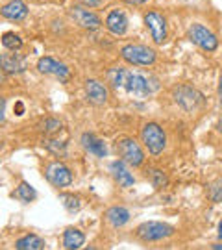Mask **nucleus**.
I'll return each instance as SVG.
<instances>
[{
    "label": "nucleus",
    "instance_id": "ddd939ff",
    "mask_svg": "<svg viewBox=\"0 0 222 250\" xmlns=\"http://www.w3.org/2000/svg\"><path fill=\"white\" fill-rule=\"evenodd\" d=\"M85 95L87 100L95 106H104L107 100H109V91L107 87L98 80H87L85 82Z\"/></svg>",
    "mask_w": 222,
    "mask_h": 250
},
{
    "label": "nucleus",
    "instance_id": "c85d7f7f",
    "mask_svg": "<svg viewBox=\"0 0 222 250\" xmlns=\"http://www.w3.org/2000/svg\"><path fill=\"white\" fill-rule=\"evenodd\" d=\"M122 2H126V4H146L148 0H122Z\"/></svg>",
    "mask_w": 222,
    "mask_h": 250
},
{
    "label": "nucleus",
    "instance_id": "5701e85b",
    "mask_svg": "<svg viewBox=\"0 0 222 250\" xmlns=\"http://www.w3.org/2000/svg\"><path fill=\"white\" fill-rule=\"evenodd\" d=\"M146 178L152 182V186L156 189H161L165 188L167 184H169V178H167V174L163 172L161 169H146Z\"/></svg>",
    "mask_w": 222,
    "mask_h": 250
},
{
    "label": "nucleus",
    "instance_id": "4be33fe9",
    "mask_svg": "<svg viewBox=\"0 0 222 250\" xmlns=\"http://www.w3.org/2000/svg\"><path fill=\"white\" fill-rule=\"evenodd\" d=\"M13 197L17 198V200H20V202H24V204H30V202L36 200L37 193H36V189L32 188L28 182H20L19 188L13 191Z\"/></svg>",
    "mask_w": 222,
    "mask_h": 250
},
{
    "label": "nucleus",
    "instance_id": "9b49d317",
    "mask_svg": "<svg viewBox=\"0 0 222 250\" xmlns=\"http://www.w3.org/2000/svg\"><path fill=\"white\" fill-rule=\"evenodd\" d=\"M69 15L78 26L85 28V30H98L102 26V19L98 17L95 11L83 8V6H72L69 9Z\"/></svg>",
    "mask_w": 222,
    "mask_h": 250
},
{
    "label": "nucleus",
    "instance_id": "c756f323",
    "mask_svg": "<svg viewBox=\"0 0 222 250\" xmlns=\"http://www.w3.org/2000/svg\"><path fill=\"white\" fill-rule=\"evenodd\" d=\"M219 100H221V106H222V76L219 80Z\"/></svg>",
    "mask_w": 222,
    "mask_h": 250
},
{
    "label": "nucleus",
    "instance_id": "a211bd4d",
    "mask_svg": "<svg viewBox=\"0 0 222 250\" xmlns=\"http://www.w3.org/2000/svg\"><path fill=\"white\" fill-rule=\"evenodd\" d=\"M0 65H2V71L8 72V74H19V72L26 71V62L15 52L2 54L0 56Z\"/></svg>",
    "mask_w": 222,
    "mask_h": 250
},
{
    "label": "nucleus",
    "instance_id": "cd10ccee",
    "mask_svg": "<svg viewBox=\"0 0 222 250\" xmlns=\"http://www.w3.org/2000/svg\"><path fill=\"white\" fill-rule=\"evenodd\" d=\"M83 6H89V8H95V6H98L102 0H80Z\"/></svg>",
    "mask_w": 222,
    "mask_h": 250
},
{
    "label": "nucleus",
    "instance_id": "20e7f679",
    "mask_svg": "<svg viewBox=\"0 0 222 250\" xmlns=\"http://www.w3.org/2000/svg\"><path fill=\"white\" fill-rule=\"evenodd\" d=\"M174 226H170L167 223H158V221H148L137 226L135 235L137 239H141L142 243H154V241H163L169 239L170 235H174Z\"/></svg>",
    "mask_w": 222,
    "mask_h": 250
},
{
    "label": "nucleus",
    "instance_id": "393cba45",
    "mask_svg": "<svg viewBox=\"0 0 222 250\" xmlns=\"http://www.w3.org/2000/svg\"><path fill=\"white\" fill-rule=\"evenodd\" d=\"M207 197L211 202H222V178H217L207 188Z\"/></svg>",
    "mask_w": 222,
    "mask_h": 250
},
{
    "label": "nucleus",
    "instance_id": "423d86ee",
    "mask_svg": "<svg viewBox=\"0 0 222 250\" xmlns=\"http://www.w3.org/2000/svg\"><path fill=\"white\" fill-rule=\"evenodd\" d=\"M115 152L121 160H124L130 167H141L144 161L142 146L132 137H121L115 143Z\"/></svg>",
    "mask_w": 222,
    "mask_h": 250
},
{
    "label": "nucleus",
    "instance_id": "7ed1b4c3",
    "mask_svg": "<svg viewBox=\"0 0 222 250\" xmlns=\"http://www.w3.org/2000/svg\"><path fill=\"white\" fill-rule=\"evenodd\" d=\"M121 58L124 60L128 65H133V67H150L156 63V50L150 48V46L144 45H124L121 48Z\"/></svg>",
    "mask_w": 222,
    "mask_h": 250
},
{
    "label": "nucleus",
    "instance_id": "f03ea898",
    "mask_svg": "<svg viewBox=\"0 0 222 250\" xmlns=\"http://www.w3.org/2000/svg\"><path fill=\"white\" fill-rule=\"evenodd\" d=\"M141 141L152 156H160L167 146V134L158 123H146L141 128Z\"/></svg>",
    "mask_w": 222,
    "mask_h": 250
},
{
    "label": "nucleus",
    "instance_id": "6e6552de",
    "mask_svg": "<svg viewBox=\"0 0 222 250\" xmlns=\"http://www.w3.org/2000/svg\"><path fill=\"white\" fill-rule=\"evenodd\" d=\"M189 39L205 52H215L219 48V37L202 24H193L189 28Z\"/></svg>",
    "mask_w": 222,
    "mask_h": 250
},
{
    "label": "nucleus",
    "instance_id": "2f4dec72",
    "mask_svg": "<svg viewBox=\"0 0 222 250\" xmlns=\"http://www.w3.org/2000/svg\"><path fill=\"white\" fill-rule=\"evenodd\" d=\"M219 237L222 239V221H221V224H219Z\"/></svg>",
    "mask_w": 222,
    "mask_h": 250
},
{
    "label": "nucleus",
    "instance_id": "4468645a",
    "mask_svg": "<svg viewBox=\"0 0 222 250\" xmlns=\"http://www.w3.org/2000/svg\"><path fill=\"white\" fill-rule=\"evenodd\" d=\"M0 15L8 21L19 22V21H24L28 15V6L24 0H9L8 4H4L0 8Z\"/></svg>",
    "mask_w": 222,
    "mask_h": 250
},
{
    "label": "nucleus",
    "instance_id": "f257e3e1",
    "mask_svg": "<svg viewBox=\"0 0 222 250\" xmlns=\"http://www.w3.org/2000/svg\"><path fill=\"white\" fill-rule=\"evenodd\" d=\"M158 80L152 78V76H146L142 72H135V71H128L126 72V80H124V87L122 89L132 95L135 99H146L150 97L152 93L158 91Z\"/></svg>",
    "mask_w": 222,
    "mask_h": 250
},
{
    "label": "nucleus",
    "instance_id": "f8f14e48",
    "mask_svg": "<svg viewBox=\"0 0 222 250\" xmlns=\"http://www.w3.org/2000/svg\"><path fill=\"white\" fill-rule=\"evenodd\" d=\"M109 172H111L113 180H115L121 188L128 189V188H132L133 184H135V176H133L132 172L128 170V167H126V161L121 160V158L109 163Z\"/></svg>",
    "mask_w": 222,
    "mask_h": 250
},
{
    "label": "nucleus",
    "instance_id": "7c9ffc66",
    "mask_svg": "<svg viewBox=\"0 0 222 250\" xmlns=\"http://www.w3.org/2000/svg\"><path fill=\"white\" fill-rule=\"evenodd\" d=\"M217 128H219V130H221V132H222V117H221V119H219V123H217Z\"/></svg>",
    "mask_w": 222,
    "mask_h": 250
},
{
    "label": "nucleus",
    "instance_id": "dca6fc26",
    "mask_svg": "<svg viewBox=\"0 0 222 250\" xmlns=\"http://www.w3.org/2000/svg\"><path fill=\"white\" fill-rule=\"evenodd\" d=\"M106 28L113 34V36H124L126 30H128V17H126L122 11L113 9V11L107 13Z\"/></svg>",
    "mask_w": 222,
    "mask_h": 250
},
{
    "label": "nucleus",
    "instance_id": "473e14b6",
    "mask_svg": "<svg viewBox=\"0 0 222 250\" xmlns=\"http://www.w3.org/2000/svg\"><path fill=\"white\" fill-rule=\"evenodd\" d=\"M213 249H217V250H221V249H222V243H221V245H213Z\"/></svg>",
    "mask_w": 222,
    "mask_h": 250
},
{
    "label": "nucleus",
    "instance_id": "f3484780",
    "mask_svg": "<svg viewBox=\"0 0 222 250\" xmlns=\"http://www.w3.org/2000/svg\"><path fill=\"white\" fill-rule=\"evenodd\" d=\"M130 217L132 215L124 206H111L106 211V221L111 228H122L124 224H128Z\"/></svg>",
    "mask_w": 222,
    "mask_h": 250
},
{
    "label": "nucleus",
    "instance_id": "aec40b11",
    "mask_svg": "<svg viewBox=\"0 0 222 250\" xmlns=\"http://www.w3.org/2000/svg\"><path fill=\"white\" fill-rule=\"evenodd\" d=\"M46 247L44 239H41L36 233H28L24 237H19L15 241V249L19 250H43Z\"/></svg>",
    "mask_w": 222,
    "mask_h": 250
},
{
    "label": "nucleus",
    "instance_id": "39448f33",
    "mask_svg": "<svg viewBox=\"0 0 222 250\" xmlns=\"http://www.w3.org/2000/svg\"><path fill=\"white\" fill-rule=\"evenodd\" d=\"M172 99L178 106L182 107L185 113H193L196 109H200L204 104V97L200 91H196L191 85H178L172 89Z\"/></svg>",
    "mask_w": 222,
    "mask_h": 250
},
{
    "label": "nucleus",
    "instance_id": "9d476101",
    "mask_svg": "<svg viewBox=\"0 0 222 250\" xmlns=\"http://www.w3.org/2000/svg\"><path fill=\"white\" fill-rule=\"evenodd\" d=\"M37 71L41 72V74H48V76H54V78H58L60 82H69L71 78V71H69V67L65 65V63L58 62V60H54V58H41L39 62H37Z\"/></svg>",
    "mask_w": 222,
    "mask_h": 250
},
{
    "label": "nucleus",
    "instance_id": "0eeeda50",
    "mask_svg": "<svg viewBox=\"0 0 222 250\" xmlns=\"http://www.w3.org/2000/svg\"><path fill=\"white\" fill-rule=\"evenodd\" d=\"M44 178L48 180V184L54 188L65 189L72 184V172L61 161H52L44 167Z\"/></svg>",
    "mask_w": 222,
    "mask_h": 250
},
{
    "label": "nucleus",
    "instance_id": "412c9836",
    "mask_svg": "<svg viewBox=\"0 0 222 250\" xmlns=\"http://www.w3.org/2000/svg\"><path fill=\"white\" fill-rule=\"evenodd\" d=\"M126 72L128 69H122V67H111L109 71L106 72V78L109 82V85L113 89H122L124 87V80H126Z\"/></svg>",
    "mask_w": 222,
    "mask_h": 250
},
{
    "label": "nucleus",
    "instance_id": "a878e982",
    "mask_svg": "<svg viewBox=\"0 0 222 250\" xmlns=\"http://www.w3.org/2000/svg\"><path fill=\"white\" fill-rule=\"evenodd\" d=\"M61 202L65 206V209L69 211V213H76L78 209L81 208V202L78 197H74V195H63L61 197Z\"/></svg>",
    "mask_w": 222,
    "mask_h": 250
},
{
    "label": "nucleus",
    "instance_id": "b1692460",
    "mask_svg": "<svg viewBox=\"0 0 222 250\" xmlns=\"http://www.w3.org/2000/svg\"><path fill=\"white\" fill-rule=\"evenodd\" d=\"M2 45H4V48L11 50V52H19L22 48V39H20V36L13 34V32H6L2 36Z\"/></svg>",
    "mask_w": 222,
    "mask_h": 250
},
{
    "label": "nucleus",
    "instance_id": "2eb2a0df",
    "mask_svg": "<svg viewBox=\"0 0 222 250\" xmlns=\"http://www.w3.org/2000/svg\"><path fill=\"white\" fill-rule=\"evenodd\" d=\"M80 143H81V146L85 148V152L93 154L95 158H104L107 154L106 143H104L102 139H98L95 134H91V132H83V134H81Z\"/></svg>",
    "mask_w": 222,
    "mask_h": 250
},
{
    "label": "nucleus",
    "instance_id": "1a4fd4ad",
    "mask_svg": "<svg viewBox=\"0 0 222 250\" xmlns=\"http://www.w3.org/2000/svg\"><path fill=\"white\" fill-rule=\"evenodd\" d=\"M144 24L150 32L152 41L156 45H163V41L167 39V21L158 11H148L144 13Z\"/></svg>",
    "mask_w": 222,
    "mask_h": 250
},
{
    "label": "nucleus",
    "instance_id": "bb28decb",
    "mask_svg": "<svg viewBox=\"0 0 222 250\" xmlns=\"http://www.w3.org/2000/svg\"><path fill=\"white\" fill-rule=\"evenodd\" d=\"M43 130L46 135H54L58 134L60 130H61V121L60 119H56V117H50V119H46L43 123Z\"/></svg>",
    "mask_w": 222,
    "mask_h": 250
},
{
    "label": "nucleus",
    "instance_id": "6ab92c4d",
    "mask_svg": "<svg viewBox=\"0 0 222 250\" xmlns=\"http://www.w3.org/2000/svg\"><path fill=\"white\" fill-rule=\"evenodd\" d=\"M85 245V235L78 228H67L63 232V249L78 250Z\"/></svg>",
    "mask_w": 222,
    "mask_h": 250
}]
</instances>
